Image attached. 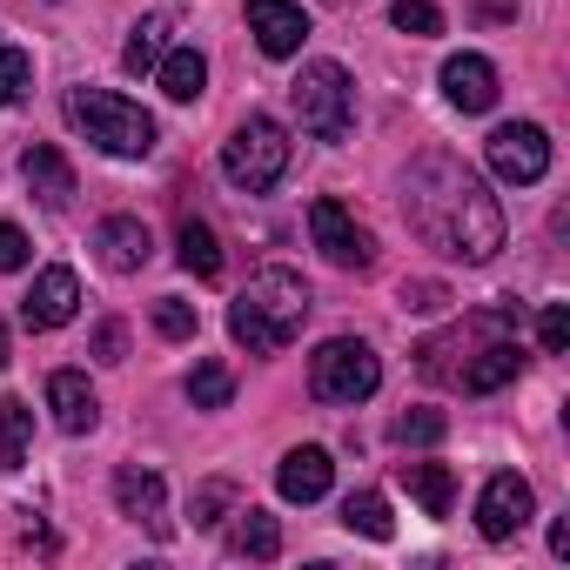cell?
<instances>
[{
    "instance_id": "19",
    "label": "cell",
    "mask_w": 570,
    "mask_h": 570,
    "mask_svg": "<svg viewBox=\"0 0 570 570\" xmlns=\"http://www.w3.org/2000/svg\"><path fill=\"white\" fill-rule=\"evenodd\" d=\"M155 81H161L168 101H195V95L208 88V61H202L195 48H168V55L155 61Z\"/></svg>"
},
{
    "instance_id": "24",
    "label": "cell",
    "mask_w": 570,
    "mask_h": 570,
    "mask_svg": "<svg viewBox=\"0 0 570 570\" xmlns=\"http://www.w3.org/2000/svg\"><path fill=\"white\" fill-rule=\"evenodd\" d=\"M343 523H350L356 537H370V543H390V537H396V517H390L383 490H356V497L343 503Z\"/></svg>"
},
{
    "instance_id": "2",
    "label": "cell",
    "mask_w": 570,
    "mask_h": 570,
    "mask_svg": "<svg viewBox=\"0 0 570 570\" xmlns=\"http://www.w3.org/2000/svg\"><path fill=\"white\" fill-rule=\"evenodd\" d=\"M309 323V282L296 268H255L248 275V289L228 303V336L248 350V356H275V350H289Z\"/></svg>"
},
{
    "instance_id": "6",
    "label": "cell",
    "mask_w": 570,
    "mask_h": 570,
    "mask_svg": "<svg viewBox=\"0 0 570 570\" xmlns=\"http://www.w3.org/2000/svg\"><path fill=\"white\" fill-rule=\"evenodd\" d=\"M376 383H383V363H376V350L356 343V336H330V343L309 356V390H316V403H370Z\"/></svg>"
},
{
    "instance_id": "35",
    "label": "cell",
    "mask_w": 570,
    "mask_h": 570,
    "mask_svg": "<svg viewBox=\"0 0 570 570\" xmlns=\"http://www.w3.org/2000/svg\"><path fill=\"white\" fill-rule=\"evenodd\" d=\"M95 356H101V363H121V356H128V330H121V323H101V330H95Z\"/></svg>"
},
{
    "instance_id": "14",
    "label": "cell",
    "mask_w": 570,
    "mask_h": 570,
    "mask_svg": "<svg viewBox=\"0 0 570 570\" xmlns=\"http://www.w3.org/2000/svg\"><path fill=\"white\" fill-rule=\"evenodd\" d=\"M48 410H55V423H61L68 436H88V430L101 423V396H95V383H88L81 370H55V376H48Z\"/></svg>"
},
{
    "instance_id": "21",
    "label": "cell",
    "mask_w": 570,
    "mask_h": 570,
    "mask_svg": "<svg viewBox=\"0 0 570 570\" xmlns=\"http://www.w3.org/2000/svg\"><path fill=\"white\" fill-rule=\"evenodd\" d=\"M175 255H181V268H188V275H202V282H215V275H222V242H215V228H208V222H181V228H175Z\"/></svg>"
},
{
    "instance_id": "9",
    "label": "cell",
    "mask_w": 570,
    "mask_h": 570,
    "mask_svg": "<svg viewBox=\"0 0 570 570\" xmlns=\"http://www.w3.org/2000/svg\"><path fill=\"white\" fill-rule=\"evenodd\" d=\"M530 510H537L530 483H523L517 470H497V476L483 483V497H476V530H483L490 543H510V537L530 523Z\"/></svg>"
},
{
    "instance_id": "12",
    "label": "cell",
    "mask_w": 570,
    "mask_h": 570,
    "mask_svg": "<svg viewBox=\"0 0 570 570\" xmlns=\"http://www.w3.org/2000/svg\"><path fill=\"white\" fill-rule=\"evenodd\" d=\"M115 503H121V517L148 523L155 537L175 530V523H168V483H161L155 470H141V463H121V470H115Z\"/></svg>"
},
{
    "instance_id": "22",
    "label": "cell",
    "mask_w": 570,
    "mask_h": 570,
    "mask_svg": "<svg viewBox=\"0 0 570 570\" xmlns=\"http://www.w3.org/2000/svg\"><path fill=\"white\" fill-rule=\"evenodd\" d=\"M28 443H35V410L21 396H8V403H0V470H21Z\"/></svg>"
},
{
    "instance_id": "4",
    "label": "cell",
    "mask_w": 570,
    "mask_h": 570,
    "mask_svg": "<svg viewBox=\"0 0 570 570\" xmlns=\"http://www.w3.org/2000/svg\"><path fill=\"white\" fill-rule=\"evenodd\" d=\"M289 101L303 115V128L316 141H350L356 128V81L343 61H303V75L289 81Z\"/></svg>"
},
{
    "instance_id": "34",
    "label": "cell",
    "mask_w": 570,
    "mask_h": 570,
    "mask_svg": "<svg viewBox=\"0 0 570 570\" xmlns=\"http://www.w3.org/2000/svg\"><path fill=\"white\" fill-rule=\"evenodd\" d=\"M28 255H35V248H28V235H21L14 222H0V275H14V268H28Z\"/></svg>"
},
{
    "instance_id": "18",
    "label": "cell",
    "mask_w": 570,
    "mask_h": 570,
    "mask_svg": "<svg viewBox=\"0 0 570 570\" xmlns=\"http://www.w3.org/2000/svg\"><path fill=\"white\" fill-rule=\"evenodd\" d=\"M517 370H523V350H517V343H483V350L456 370V383H463V396H490V390H503Z\"/></svg>"
},
{
    "instance_id": "27",
    "label": "cell",
    "mask_w": 570,
    "mask_h": 570,
    "mask_svg": "<svg viewBox=\"0 0 570 570\" xmlns=\"http://www.w3.org/2000/svg\"><path fill=\"white\" fill-rule=\"evenodd\" d=\"M443 410H403L396 423H390V436L403 443V450H430V443H443Z\"/></svg>"
},
{
    "instance_id": "10",
    "label": "cell",
    "mask_w": 570,
    "mask_h": 570,
    "mask_svg": "<svg viewBox=\"0 0 570 570\" xmlns=\"http://www.w3.org/2000/svg\"><path fill=\"white\" fill-rule=\"evenodd\" d=\"M248 35H255V48L268 61H289L309 41V14L296 8V0H248Z\"/></svg>"
},
{
    "instance_id": "33",
    "label": "cell",
    "mask_w": 570,
    "mask_h": 570,
    "mask_svg": "<svg viewBox=\"0 0 570 570\" xmlns=\"http://www.w3.org/2000/svg\"><path fill=\"white\" fill-rule=\"evenodd\" d=\"M450 303V289L443 282H403V309H416V316H436Z\"/></svg>"
},
{
    "instance_id": "8",
    "label": "cell",
    "mask_w": 570,
    "mask_h": 570,
    "mask_svg": "<svg viewBox=\"0 0 570 570\" xmlns=\"http://www.w3.org/2000/svg\"><path fill=\"white\" fill-rule=\"evenodd\" d=\"M490 168H497V181H517V188L543 181L550 175V135L537 121H503L490 135Z\"/></svg>"
},
{
    "instance_id": "11",
    "label": "cell",
    "mask_w": 570,
    "mask_h": 570,
    "mask_svg": "<svg viewBox=\"0 0 570 570\" xmlns=\"http://www.w3.org/2000/svg\"><path fill=\"white\" fill-rule=\"evenodd\" d=\"M75 309H81V282H75V268H41L35 289L21 296L28 330H61V323H75Z\"/></svg>"
},
{
    "instance_id": "20",
    "label": "cell",
    "mask_w": 570,
    "mask_h": 570,
    "mask_svg": "<svg viewBox=\"0 0 570 570\" xmlns=\"http://www.w3.org/2000/svg\"><path fill=\"white\" fill-rule=\"evenodd\" d=\"M403 490H410L430 517H450V503H456V476H450V463H403Z\"/></svg>"
},
{
    "instance_id": "7",
    "label": "cell",
    "mask_w": 570,
    "mask_h": 570,
    "mask_svg": "<svg viewBox=\"0 0 570 570\" xmlns=\"http://www.w3.org/2000/svg\"><path fill=\"white\" fill-rule=\"evenodd\" d=\"M309 235H316V248H323L336 268H370V262H376V235H370L336 195H316V202H309Z\"/></svg>"
},
{
    "instance_id": "15",
    "label": "cell",
    "mask_w": 570,
    "mask_h": 570,
    "mask_svg": "<svg viewBox=\"0 0 570 570\" xmlns=\"http://www.w3.org/2000/svg\"><path fill=\"white\" fill-rule=\"evenodd\" d=\"M443 95H450V108L483 115V108H497V68L483 55H450L443 61Z\"/></svg>"
},
{
    "instance_id": "31",
    "label": "cell",
    "mask_w": 570,
    "mask_h": 570,
    "mask_svg": "<svg viewBox=\"0 0 570 570\" xmlns=\"http://www.w3.org/2000/svg\"><path fill=\"white\" fill-rule=\"evenodd\" d=\"M155 330H161L168 343H188V336L202 330V316H195L181 296H161V303H155Z\"/></svg>"
},
{
    "instance_id": "36",
    "label": "cell",
    "mask_w": 570,
    "mask_h": 570,
    "mask_svg": "<svg viewBox=\"0 0 570 570\" xmlns=\"http://www.w3.org/2000/svg\"><path fill=\"white\" fill-rule=\"evenodd\" d=\"M550 550H557V557H570V517H557V523H550Z\"/></svg>"
},
{
    "instance_id": "30",
    "label": "cell",
    "mask_w": 570,
    "mask_h": 570,
    "mask_svg": "<svg viewBox=\"0 0 570 570\" xmlns=\"http://www.w3.org/2000/svg\"><path fill=\"white\" fill-rule=\"evenodd\" d=\"M390 21H396V35H416V41L443 35V8H430V0H396Z\"/></svg>"
},
{
    "instance_id": "37",
    "label": "cell",
    "mask_w": 570,
    "mask_h": 570,
    "mask_svg": "<svg viewBox=\"0 0 570 570\" xmlns=\"http://www.w3.org/2000/svg\"><path fill=\"white\" fill-rule=\"evenodd\" d=\"M14 363V350H8V323H0V370H8Z\"/></svg>"
},
{
    "instance_id": "25",
    "label": "cell",
    "mask_w": 570,
    "mask_h": 570,
    "mask_svg": "<svg viewBox=\"0 0 570 570\" xmlns=\"http://www.w3.org/2000/svg\"><path fill=\"white\" fill-rule=\"evenodd\" d=\"M228 550H235V557H255V563H268V557L282 550V530H275V517H268V510H242V523L228 530Z\"/></svg>"
},
{
    "instance_id": "29",
    "label": "cell",
    "mask_w": 570,
    "mask_h": 570,
    "mask_svg": "<svg viewBox=\"0 0 570 570\" xmlns=\"http://www.w3.org/2000/svg\"><path fill=\"white\" fill-rule=\"evenodd\" d=\"M235 503V483L228 476H208L195 497H188V517H195V530H208V523H222V510Z\"/></svg>"
},
{
    "instance_id": "13",
    "label": "cell",
    "mask_w": 570,
    "mask_h": 570,
    "mask_svg": "<svg viewBox=\"0 0 570 570\" xmlns=\"http://www.w3.org/2000/svg\"><path fill=\"white\" fill-rule=\"evenodd\" d=\"M330 483H336V463L316 443H303V450H289V456L275 463V490L289 497V503H316V497H330Z\"/></svg>"
},
{
    "instance_id": "3",
    "label": "cell",
    "mask_w": 570,
    "mask_h": 570,
    "mask_svg": "<svg viewBox=\"0 0 570 570\" xmlns=\"http://www.w3.org/2000/svg\"><path fill=\"white\" fill-rule=\"evenodd\" d=\"M68 121L115 161H141L155 148V115L135 108L128 95H108V88H75L68 95Z\"/></svg>"
},
{
    "instance_id": "5",
    "label": "cell",
    "mask_w": 570,
    "mask_h": 570,
    "mask_svg": "<svg viewBox=\"0 0 570 570\" xmlns=\"http://www.w3.org/2000/svg\"><path fill=\"white\" fill-rule=\"evenodd\" d=\"M222 175H228L242 195H268L282 175H289V128L268 121V115H248V121L222 141Z\"/></svg>"
},
{
    "instance_id": "23",
    "label": "cell",
    "mask_w": 570,
    "mask_h": 570,
    "mask_svg": "<svg viewBox=\"0 0 570 570\" xmlns=\"http://www.w3.org/2000/svg\"><path fill=\"white\" fill-rule=\"evenodd\" d=\"M161 55H168V14L135 21V35H128V48H121V68H128V75H155Z\"/></svg>"
},
{
    "instance_id": "26",
    "label": "cell",
    "mask_w": 570,
    "mask_h": 570,
    "mask_svg": "<svg viewBox=\"0 0 570 570\" xmlns=\"http://www.w3.org/2000/svg\"><path fill=\"white\" fill-rule=\"evenodd\" d=\"M228 396H235L228 363H195V376H188V403H195V410H228Z\"/></svg>"
},
{
    "instance_id": "1",
    "label": "cell",
    "mask_w": 570,
    "mask_h": 570,
    "mask_svg": "<svg viewBox=\"0 0 570 570\" xmlns=\"http://www.w3.org/2000/svg\"><path fill=\"white\" fill-rule=\"evenodd\" d=\"M403 215L423 242H436L456 262H490L503 248V208L497 195L456 161V155H423L403 181Z\"/></svg>"
},
{
    "instance_id": "17",
    "label": "cell",
    "mask_w": 570,
    "mask_h": 570,
    "mask_svg": "<svg viewBox=\"0 0 570 570\" xmlns=\"http://www.w3.org/2000/svg\"><path fill=\"white\" fill-rule=\"evenodd\" d=\"M21 175H28V188L41 195V208H68V195H75V168H68L61 148L35 141V148L21 155Z\"/></svg>"
},
{
    "instance_id": "28",
    "label": "cell",
    "mask_w": 570,
    "mask_h": 570,
    "mask_svg": "<svg viewBox=\"0 0 570 570\" xmlns=\"http://www.w3.org/2000/svg\"><path fill=\"white\" fill-rule=\"evenodd\" d=\"M28 88H35V61H28V48H0V108H14Z\"/></svg>"
},
{
    "instance_id": "32",
    "label": "cell",
    "mask_w": 570,
    "mask_h": 570,
    "mask_svg": "<svg viewBox=\"0 0 570 570\" xmlns=\"http://www.w3.org/2000/svg\"><path fill=\"white\" fill-rule=\"evenodd\" d=\"M537 343H543V356H563V343H570V309L563 303H550L537 316Z\"/></svg>"
},
{
    "instance_id": "16",
    "label": "cell",
    "mask_w": 570,
    "mask_h": 570,
    "mask_svg": "<svg viewBox=\"0 0 570 570\" xmlns=\"http://www.w3.org/2000/svg\"><path fill=\"white\" fill-rule=\"evenodd\" d=\"M95 248H101V262H108L115 275H135V268H148V255H155V242H148V228H141L135 215H108V222L95 228Z\"/></svg>"
}]
</instances>
